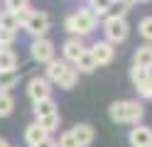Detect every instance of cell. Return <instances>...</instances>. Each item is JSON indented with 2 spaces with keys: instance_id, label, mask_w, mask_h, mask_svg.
<instances>
[{
  "instance_id": "1",
  "label": "cell",
  "mask_w": 152,
  "mask_h": 147,
  "mask_svg": "<svg viewBox=\"0 0 152 147\" xmlns=\"http://www.w3.org/2000/svg\"><path fill=\"white\" fill-rule=\"evenodd\" d=\"M108 115H110V120L113 123H118V125H125V123H140L142 120V115H145V105H142L140 101H115V103H110L108 108Z\"/></svg>"
},
{
  "instance_id": "2",
  "label": "cell",
  "mask_w": 152,
  "mask_h": 147,
  "mask_svg": "<svg viewBox=\"0 0 152 147\" xmlns=\"http://www.w3.org/2000/svg\"><path fill=\"white\" fill-rule=\"evenodd\" d=\"M96 25H98V15L93 12L91 7H81V10H76L74 15H69L64 20V29L76 34V37H83V34L93 32Z\"/></svg>"
},
{
  "instance_id": "3",
  "label": "cell",
  "mask_w": 152,
  "mask_h": 147,
  "mask_svg": "<svg viewBox=\"0 0 152 147\" xmlns=\"http://www.w3.org/2000/svg\"><path fill=\"white\" fill-rule=\"evenodd\" d=\"M103 32H106V42L108 44H120V42L128 39L130 27L125 22V17H118V20H106V22H103Z\"/></svg>"
},
{
  "instance_id": "4",
  "label": "cell",
  "mask_w": 152,
  "mask_h": 147,
  "mask_svg": "<svg viewBox=\"0 0 152 147\" xmlns=\"http://www.w3.org/2000/svg\"><path fill=\"white\" fill-rule=\"evenodd\" d=\"M30 54L34 61H39V64H49L52 59H54V42L49 37H37L34 42L30 44Z\"/></svg>"
},
{
  "instance_id": "5",
  "label": "cell",
  "mask_w": 152,
  "mask_h": 147,
  "mask_svg": "<svg viewBox=\"0 0 152 147\" xmlns=\"http://www.w3.org/2000/svg\"><path fill=\"white\" fill-rule=\"evenodd\" d=\"M130 78H132V83H135L137 93L142 98H152V69H137V66H132Z\"/></svg>"
},
{
  "instance_id": "6",
  "label": "cell",
  "mask_w": 152,
  "mask_h": 147,
  "mask_svg": "<svg viewBox=\"0 0 152 147\" xmlns=\"http://www.w3.org/2000/svg\"><path fill=\"white\" fill-rule=\"evenodd\" d=\"M22 27H25L34 39H37V37H44V34H47V29H49V15H47V12H37V10H32V15L27 17V22H25Z\"/></svg>"
},
{
  "instance_id": "7",
  "label": "cell",
  "mask_w": 152,
  "mask_h": 147,
  "mask_svg": "<svg viewBox=\"0 0 152 147\" xmlns=\"http://www.w3.org/2000/svg\"><path fill=\"white\" fill-rule=\"evenodd\" d=\"M27 96H30L34 103L44 101V98H52L49 81H47L44 76H34V78H30V83H27Z\"/></svg>"
},
{
  "instance_id": "8",
  "label": "cell",
  "mask_w": 152,
  "mask_h": 147,
  "mask_svg": "<svg viewBox=\"0 0 152 147\" xmlns=\"http://www.w3.org/2000/svg\"><path fill=\"white\" fill-rule=\"evenodd\" d=\"M88 52H91L93 59H96V64H98V66L110 64V61H113V56H115V49H113V44H108L106 39H103V42H96V44L88 49Z\"/></svg>"
},
{
  "instance_id": "9",
  "label": "cell",
  "mask_w": 152,
  "mask_h": 147,
  "mask_svg": "<svg viewBox=\"0 0 152 147\" xmlns=\"http://www.w3.org/2000/svg\"><path fill=\"white\" fill-rule=\"evenodd\" d=\"M71 132V137H74V142H76V147H88L91 142H93V137H96V130H93V125H88V123H79L74 127V130H69Z\"/></svg>"
},
{
  "instance_id": "10",
  "label": "cell",
  "mask_w": 152,
  "mask_h": 147,
  "mask_svg": "<svg viewBox=\"0 0 152 147\" xmlns=\"http://www.w3.org/2000/svg\"><path fill=\"white\" fill-rule=\"evenodd\" d=\"M83 52H86V47H83V42H81L79 37L66 39L64 47H61V54H64V61H66V64H69V61H74V64H76V59H79Z\"/></svg>"
},
{
  "instance_id": "11",
  "label": "cell",
  "mask_w": 152,
  "mask_h": 147,
  "mask_svg": "<svg viewBox=\"0 0 152 147\" xmlns=\"http://www.w3.org/2000/svg\"><path fill=\"white\" fill-rule=\"evenodd\" d=\"M128 140H130L132 147H152V130L145 127V125H137V127L130 130Z\"/></svg>"
},
{
  "instance_id": "12",
  "label": "cell",
  "mask_w": 152,
  "mask_h": 147,
  "mask_svg": "<svg viewBox=\"0 0 152 147\" xmlns=\"http://www.w3.org/2000/svg\"><path fill=\"white\" fill-rule=\"evenodd\" d=\"M69 69H71V66L66 64L64 59H52V61L47 64V76H44V78H47V81H54V83H59L61 78L66 76V71H69Z\"/></svg>"
},
{
  "instance_id": "13",
  "label": "cell",
  "mask_w": 152,
  "mask_h": 147,
  "mask_svg": "<svg viewBox=\"0 0 152 147\" xmlns=\"http://www.w3.org/2000/svg\"><path fill=\"white\" fill-rule=\"evenodd\" d=\"M47 137H49V132L42 130V127L37 125V123H32V125H27V127H25V142L30 145V147L39 145L42 140H47Z\"/></svg>"
},
{
  "instance_id": "14",
  "label": "cell",
  "mask_w": 152,
  "mask_h": 147,
  "mask_svg": "<svg viewBox=\"0 0 152 147\" xmlns=\"http://www.w3.org/2000/svg\"><path fill=\"white\" fill-rule=\"evenodd\" d=\"M130 0H113V3L108 5V10L103 15H106V20H118V17H125L128 10H130Z\"/></svg>"
},
{
  "instance_id": "15",
  "label": "cell",
  "mask_w": 152,
  "mask_h": 147,
  "mask_svg": "<svg viewBox=\"0 0 152 147\" xmlns=\"http://www.w3.org/2000/svg\"><path fill=\"white\" fill-rule=\"evenodd\" d=\"M135 66L137 69H152V44H142L135 52Z\"/></svg>"
},
{
  "instance_id": "16",
  "label": "cell",
  "mask_w": 152,
  "mask_h": 147,
  "mask_svg": "<svg viewBox=\"0 0 152 147\" xmlns=\"http://www.w3.org/2000/svg\"><path fill=\"white\" fill-rule=\"evenodd\" d=\"M20 76L22 71L20 69H12V71H0V91H10L20 83Z\"/></svg>"
},
{
  "instance_id": "17",
  "label": "cell",
  "mask_w": 152,
  "mask_h": 147,
  "mask_svg": "<svg viewBox=\"0 0 152 147\" xmlns=\"http://www.w3.org/2000/svg\"><path fill=\"white\" fill-rule=\"evenodd\" d=\"M74 69H76V71H81V74H91V71H96V69H98V64H96V59L91 56V52L86 49V52H83L79 59H76Z\"/></svg>"
},
{
  "instance_id": "18",
  "label": "cell",
  "mask_w": 152,
  "mask_h": 147,
  "mask_svg": "<svg viewBox=\"0 0 152 147\" xmlns=\"http://www.w3.org/2000/svg\"><path fill=\"white\" fill-rule=\"evenodd\" d=\"M54 113H59V110H56V103L52 101V98H44V101L34 103V115H37V120H39V118H47V115H54Z\"/></svg>"
},
{
  "instance_id": "19",
  "label": "cell",
  "mask_w": 152,
  "mask_h": 147,
  "mask_svg": "<svg viewBox=\"0 0 152 147\" xmlns=\"http://www.w3.org/2000/svg\"><path fill=\"white\" fill-rule=\"evenodd\" d=\"M12 69H17V54L5 47L0 52V71H12Z\"/></svg>"
},
{
  "instance_id": "20",
  "label": "cell",
  "mask_w": 152,
  "mask_h": 147,
  "mask_svg": "<svg viewBox=\"0 0 152 147\" xmlns=\"http://www.w3.org/2000/svg\"><path fill=\"white\" fill-rule=\"evenodd\" d=\"M15 108V98L10 96V91H0V118H7Z\"/></svg>"
},
{
  "instance_id": "21",
  "label": "cell",
  "mask_w": 152,
  "mask_h": 147,
  "mask_svg": "<svg viewBox=\"0 0 152 147\" xmlns=\"http://www.w3.org/2000/svg\"><path fill=\"white\" fill-rule=\"evenodd\" d=\"M59 123H61L59 113H54V115H47V118H39V120H37V125H39L42 130H47V132L56 130V127H59Z\"/></svg>"
},
{
  "instance_id": "22",
  "label": "cell",
  "mask_w": 152,
  "mask_h": 147,
  "mask_svg": "<svg viewBox=\"0 0 152 147\" xmlns=\"http://www.w3.org/2000/svg\"><path fill=\"white\" fill-rule=\"evenodd\" d=\"M0 27H5V29H12V32H17V29H20V25H17V17H15V12H7V10H3V12H0Z\"/></svg>"
},
{
  "instance_id": "23",
  "label": "cell",
  "mask_w": 152,
  "mask_h": 147,
  "mask_svg": "<svg viewBox=\"0 0 152 147\" xmlns=\"http://www.w3.org/2000/svg\"><path fill=\"white\" fill-rule=\"evenodd\" d=\"M76 81H79V71H76V69L71 66L69 71H66V76H64L61 81H59V86H61V88H66V91H69V88H74V86H76Z\"/></svg>"
},
{
  "instance_id": "24",
  "label": "cell",
  "mask_w": 152,
  "mask_h": 147,
  "mask_svg": "<svg viewBox=\"0 0 152 147\" xmlns=\"http://www.w3.org/2000/svg\"><path fill=\"white\" fill-rule=\"evenodd\" d=\"M30 7V0H5V10L7 12H20V10Z\"/></svg>"
},
{
  "instance_id": "25",
  "label": "cell",
  "mask_w": 152,
  "mask_h": 147,
  "mask_svg": "<svg viewBox=\"0 0 152 147\" xmlns=\"http://www.w3.org/2000/svg\"><path fill=\"white\" fill-rule=\"evenodd\" d=\"M110 3H113V0H88V7H91L93 12L101 17V15L108 10V5H110Z\"/></svg>"
},
{
  "instance_id": "26",
  "label": "cell",
  "mask_w": 152,
  "mask_h": 147,
  "mask_svg": "<svg viewBox=\"0 0 152 147\" xmlns=\"http://www.w3.org/2000/svg\"><path fill=\"white\" fill-rule=\"evenodd\" d=\"M140 34L147 39V42H152V17H142L140 20Z\"/></svg>"
},
{
  "instance_id": "27",
  "label": "cell",
  "mask_w": 152,
  "mask_h": 147,
  "mask_svg": "<svg viewBox=\"0 0 152 147\" xmlns=\"http://www.w3.org/2000/svg\"><path fill=\"white\" fill-rule=\"evenodd\" d=\"M12 42H15V32H12V29L0 27V44H3V47H10Z\"/></svg>"
},
{
  "instance_id": "28",
  "label": "cell",
  "mask_w": 152,
  "mask_h": 147,
  "mask_svg": "<svg viewBox=\"0 0 152 147\" xmlns=\"http://www.w3.org/2000/svg\"><path fill=\"white\" fill-rule=\"evenodd\" d=\"M59 147H76V142H74L71 132H64V135L59 137Z\"/></svg>"
},
{
  "instance_id": "29",
  "label": "cell",
  "mask_w": 152,
  "mask_h": 147,
  "mask_svg": "<svg viewBox=\"0 0 152 147\" xmlns=\"http://www.w3.org/2000/svg\"><path fill=\"white\" fill-rule=\"evenodd\" d=\"M30 15H32V10H30V7H25V10H20V12H15V17H17V25L22 27V25L27 22V17H30Z\"/></svg>"
},
{
  "instance_id": "30",
  "label": "cell",
  "mask_w": 152,
  "mask_h": 147,
  "mask_svg": "<svg viewBox=\"0 0 152 147\" xmlns=\"http://www.w3.org/2000/svg\"><path fill=\"white\" fill-rule=\"evenodd\" d=\"M54 145H56V142L52 140V137H47V140H42L39 145H34V147H54Z\"/></svg>"
},
{
  "instance_id": "31",
  "label": "cell",
  "mask_w": 152,
  "mask_h": 147,
  "mask_svg": "<svg viewBox=\"0 0 152 147\" xmlns=\"http://www.w3.org/2000/svg\"><path fill=\"white\" fill-rule=\"evenodd\" d=\"M0 147H10V142H7L5 137H0Z\"/></svg>"
},
{
  "instance_id": "32",
  "label": "cell",
  "mask_w": 152,
  "mask_h": 147,
  "mask_svg": "<svg viewBox=\"0 0 152 147\" xmlns=\"http://www.w3.org/2000/svg\"><path fill=\"white\" fill-rule=\"evenodd\" d=\"M130 3H132V5H135V3H147V0H130Z\"/></svg>"
},
{
  "instance_id": "33",
  "label": "cell",
  "mask_w": 152,
  "mask_h": 147,
  "mask_svg": "<svg viewBox=\"0 0 152 147\" xmlns=\"http://www.w3.org/2000/svg\"><path fill=\"white\" fill-rule=\"evenodd\" d=\"M3 49H5V47H3V44H0V52H3Z\"/></svg>"
}]
</instances>
